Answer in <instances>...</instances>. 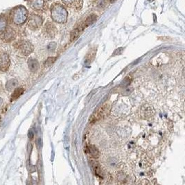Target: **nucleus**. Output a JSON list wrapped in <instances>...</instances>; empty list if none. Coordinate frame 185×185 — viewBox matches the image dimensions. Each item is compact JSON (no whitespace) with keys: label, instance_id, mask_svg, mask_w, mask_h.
I'll return each instance as SVG.
<instances>
[{"label":"nucleus","instance_id":"f257e3e1","mask_svg":"<svg viewBox=\"0 0 185 185\" xmlns=\"http://www.w3.org/2000/svg\"><path fill=\"white\" fill-rule=\"evenodd\" d=\"M15 48L20 54L23 55H28L33 51V46L28 41H19L14 44Z\"/></svg>","mask_w":185,"mask_h":185},{"label":"nucleus","instance_id":"f03ea898","mask_svg":"<svg viewBox=\"0 0 185 185\" xmlns=\"http://www.w3.org/2000/svg\"><path fill=\"white\" fill-rule=\"evenodd\" d=\"M26 16H27V13L26 9L24 7H18L15 10L13 13V22L16 24H22L26 21Z\"/></svg>","mask_w":185,"mask_h":185},{"label":"nucleus","instance_id":"7ed1b4c3","mask_svg":"<svg viewBox=\"0 0 185 185\" xmlns=\"http://www.w3.org/2000/svg\"><path fill=\"white\" fill-rule=\"evenodd\" d=\"M11 65L9 55L6 53H0V71L6 72Z\"/></svg>","mask_w":185,"mask_h":185},{"label":"nucleus","instance_id":"20e7f679","mask_svg":"<svg viewBox=\"0 0 185 185\" xmlns=\"http://www.w3.org/2000/svg\"><path fill=\"white\" fill-rule=\"evenodd\" d=\"M109 112V106L107 105H104L99 110L98 112H96L95 114L92 116V117H90V122L91 121H97L99 120V119L103 118V117H106V116L108 114Z\"/></svg>","mask_w":185,"mask_h":185},{"label":"nucleus","instance_id":"39448f33","mask_svg":"<svg viewBox=\"0 0 185 185\" xmlns=\"http://www.w3.org/2000/svg\"><path fill=\"white\" fill-rule=\"evenodd\" d=\"M45 35L49 38H54L57 33L56 27L51 22H48L45 24V28H44Z\"/></svg>","mask_w":185,"mask_h":185},{"label":"nucleus","instance_id":"423d86ee","mask_svg":"<svg viewBox=\"0 0 185 185\" xmlns=\"http://www.w3.org/2000/svg\"><path fill=\"white\" fill-rule=\"evenodd\" d=\"M42 20L39 16H33L29 19L28 21V27L32 30H36L41 26Z\"/></svg>","mask_w":185,"mask_h":185},{"label":"nucleus","instance_id":"0eeeda50","mask_svg":"<svg viewBox=\"0 0 185 185\" xmlns=\"http://www.w3.org/2000/svg\"><path fill=\"white\" fill-rule=\"evenodd\" d=\"M15 37H16V32L13 31L12 28H8L4 31L2 39L4 42L9 43V42L14 40Z\"/></svg>","mask_w":185,"mask_h":185},{"label":"nucleus","instance_id":"6e6552de","mask_svg":"<svg viewBox=\"0 0 185 185\" xmlns=\"http://www.w3.org/2000/svg\"><path fill=\"white\" fill-rule=\"evenodd\" d=\"M28 67H29V70L33 72H37L38 70V69L40 68V65L38 60L33 58H31L28 59Z\"/></svg>","mask_w":185,"mask_h":185},{"label":"nucleus","instance_id":"1a4fd4ad","mask_svg":"<svg viewBox=\"0 0 185 185\" xmlns=\"http://www.w3.org/2000/svg\"><path fill=\"white\" fill-rule=\"evenodd\" d=\"M85 153L89 154L91 157L94 158H98L99 157V151L95 146H87L85 149Z\"/></svg>","mask_w":185,"mask_h":185},{"label":"nucleus","instance_id":"9d476101","mask_svg":"<svg viewBox=\"0 0 185 185\" xmlns=\"http://www.w3.org/2000/svg\"><path fill=\"white\" fill-rule=\"evenodd\" d=\"M18 82L16 79H11L6 83V90L9 92L12 91L13 89H15L17 85H18Z\"/></svg>","mask_w":185,"mask_h":185},{"label":"nucleus","instance_id":"9b49d317","mask_svg":"<svg viewBox=\"0 0 185 185\" xmlns=\"http://www.w3.org/2000/svg\"><path fill=\"white\" fill-rule=\"evenodd\" d=\"M96 20H97V16H95V15L94 14L91 15V16H89L86 19V20H85V23H84V24L82 26V28L84 29V28H86L87 26H90V24H93V23L96 21Z\"/></svg>","mask_w":185,"mask_h":185},{"label":"nucleus","instance_id":"f8f14e48","mask_svg":"<svg viewBox=\"0 0 185 185\" xmlns=\"http://www.w3.org/2000/svg\"><path fill=\"white\" fill-rule=\"evenodd\" d=\"M23 93H24V89L22 88V87L16 88L14 92H13L12 96H11V101H14L18 98H19Z\"/></svg>","mask_w":185,"mask_h":185},{"label":"nucleus","instance_id":"ddd939ff","mask_svg":"<svg viewBox=\"0 0 185 185\" xmlns=\"http://www.w3.org/2000/svg\"><path fill=\"white\" fill-rule=\"evenodd\" d=\"M81 30H82L81 28H77L72 31V32L71 33V38H71V41H74V40H75L77 38H78Z\"/></svg>","mask_w":185,"mask_h":185},{"label":"nucleus","instance_id":"4468645a","mask_svg":"<svg viewBox=\"0 0 185 185\" xmlns=\"http://www.w3.org/2000/svg\"><path fill=\"white\" fill-rule=\"evenodd\" d=\"M6 27V20L3 17H0V34L4 33Z\"/></svg>","mask_w":185,"mask_h":185},{"label":"nucleus","instance_id":"2eb2a0df","mask_svg":"<svg viewBox=\"0 0 185 185\" xmlns=\"http://www.w3.org/2000/svg\"><path fill=\"white\" fill-rule=\"evenodd\" d=\"M55 60H56V58H55V57H50V58H49L48 59L46 60V62H45V65L46 67L51 66V65H53V64L54 63Z\"/></svg>","mask_w":185,"mask_h":185},{"label":"nucleus","instance_id":"dca6fc26","mask_svg":"<svg viewBox=\"0 0 185 185\" xmlns=\"http://www.w3.org/2000/svg\"><path fill=\"white\" fill-rule=\"evenodd\" d=\"M95 56V51H92L87 55L86 57V62H88L89 63H90L92 62V60L94 59Z\"/></svg>","mask_w":185,"mask_h":185},{"label":"nucleus","instance_id":"f3484780","mask_svg":"<svg viewBox=\"0 0 185 185\" xmlns=\"http://www.w3.org/2000/svg\"><path fill=\"white\" fill-rule=\"evenodd\" d=\"M28 137H29L30 139H32V138L33 137V133L32 132L31 130H30L29 132H28Z\"/></svg>","mask_w":185,"mask_h":185},{"label":"nucleus","instance_id":"a211bd4d","mask_svg":"<svg viewBox=\"0 0 185 185\" xmlns=\"http://www.w3.org/2000/svg\"><path fill=\"white\" fill-rule=\"evenodd\" d=\"M1 103H2V100H1V99H0V105H1Z\"/></svg>","mask_w":185,"mask_h":185}]
</instances>
